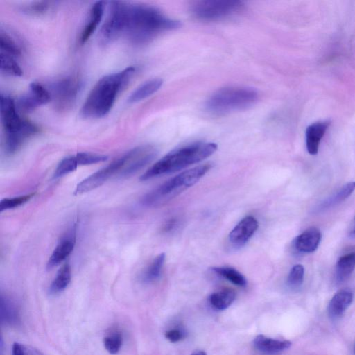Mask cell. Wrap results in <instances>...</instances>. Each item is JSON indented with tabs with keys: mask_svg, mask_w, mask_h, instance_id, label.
<instances>
[{
	"mask_svg": "<svg viewBox=\"0 0 355 355\" xmlns=\"http://www.w3.org/2000/svg\"><path fill=\"white\" fill-rule=\"evenodd\" d=\"M111 5L120 36L134 44L148 43L159 34L181 26L180 21L151 6L123 1H112Z\"/></svg>",
	"mask_w": 355,
	"mask_h": 355,
	"instance_id": "obj_1",
	"label": "cell"
},
{
	"mask_svg": "<svg viewBox=\"0 0 355 355\" xmlns=\"http://www.w3.org/2000/svg\"><path fill=\"white\" fill-rule=\"evenodd\" d=\"M135 73V67L130 66L100 78L86 98L80 109V116L87 119L106 116L114 105L118 94L126 86Z\"/></svg>",
	"mask_w": 355,
	"mask_h": 355,
	"instance_id": "obj_2",
	"label": "cell"
},
{
	"mask_svg": "<svg viewBox=\"0 0 355 355\" xmlns=\"http://www.w3.org/2000/svg\"><path fill=\"white\" fill-rule=\"evenodd\" d=\"M217 148L212 142H196L182 146L159 159L141 175L140 180L146 181L198 163L214 154Z\"/></svg>",
	"mask_w": 355,
	"mask_h": 355,
	"instance_id": "obj_3",
	"label": "cell"
},
{
	"mask_svg": "<svg viewBox=\"0 0 355 355\" xmlns=\"http://www.w3.org/2000/svg\"><path fill=\"white\" fill-rule=\"evenodd\" d=\"M0 103L5 151L13 155L28 139L37 134L40 128L19 114L17 104L10 96L1 94Z\"/></svg>",
	"mask_w": 355,
	"mask_h": 355,
	"instance_id": "obj_4",
	"label": "cell"
},
{
	"mask_svg": "<svg viewBox=\"0 0 355 355\" xmlns=\"http://www.w3.org/2000/svg\"><path fill=\"white\" fill-rule=\"evenodd\" d=\"M257 92L252 87L234 86L218 89L207 101V110L214 114L242 110L254 105Z\"/></svg>",
	"mask_w": 355,
	"mask_h": 355,
	"instance_id": "obj_5",
	"label": "cell"
},
{
	"mask_svg": "<svg viewBox=\"0 0 355 355\" xmlns=\"http://www.w3.org/2000/svg\"><path fill=\"white\" fill-rule=\"evenodd\" d=\"M211 168L209 164L188 169L168 180L144 199L147 205L159 204L173 198L197 183Z\"/></svg>",
	"mask_w": 355,
	"mask_h": 355,
	"instance_id": "obj_6",
	"label": "cell"
},
{
	"mask_svg": "<svg viewBox=\"0 0 355 355\" xmlns=\"http://www.w3.org/2000/svg\"><path fill=\"white\" fill-rule=\"evenodd\" d=\"M157 149L152 145H141L132 148L116 159L118 165L116 176L128 178L147 164L157 156Z\"/></svg>",
	"mask_w": 355,
	"mask_h": 355,
	"instance_id": "obj_7",
	"label": "cell"
},
{
	"mask_svg": "<svg viewBox=\"0 0 355 355\" xmlns=\"http://www.w3.org/2000/svg\"><path fill=\"white\" fill-rule=\"evenodd\" d=\"M243 4L236 0H206L191 6L192 15L203 21H214L231 16L240 10Z\"/></svg>",
	"mask_w": 355,
	"mask_h": 355,
	"instance_id": "obj_8",
	"label": "cell"
},
{
	"mask_svg": "<svg viewBox=\"0 0 355 355\" xmlns=\"http://www.w3.org/2000/svg\"><path fill=\"white\" fill-rule=\"evenodd\" d=\"M81 86V80L75 76L62 77L52 83L48 89L55 109L60 112L69 110L76 101Z\"/></svg>",
	"mask_w": 355,
	"mask_h": 355,
	"instance_id": "obj_9",
	"label": "cell"
},
{
	"mask_svg": "<svg viewBox=\"0 0 355 355\" xmlns=\"http://www.w3.org/2000/svg\"><path fill=\"white\" fill-rule=\"evenodd\" d=\"M51 101V96L49 89L42 84L33 82L30 84L27 92L19 98L17 105L23 111L32 112Z\"/></svg>",
	"mask_w": 355,
	"mask_h": 355,
	"instance_id": "obj_10",
	"label": "cell"
},
{
	"mask_svg": "<svg viewBox=\"0 0 355 355\" xmlns=\"http://www.w3.org/2000/svg\"><path fill=\"white\" fill-rule=\"evenodd\" d=\"M114 160L106 166L91 174L80 182L75 189V194H82L92 191L101 186L107 180L116 176L117 166Z\"/></svg>",
	"mask_w": 355,
	"mask_h": 355,
	"instance_id": "obj_11",
	"label": "cell"
},
{
	"mask_svg": "<svg viewBox=\"0 0 355 355\" xmlns=\"http://www.w3.org/2000/svg\"><path fill=\"white\" fill-rule=\"evenodd\" d=\"M257 219L248 216L241 219L229 234V241L235 248L243 246L258 228Z\"/></svg>",
	"mask_w": 355,
	"mask_h": 355,
	"instance_id": "obj_12",
	"label": "cell"
},
{
	"mask_svg": "<svg viewBox=\"0 0 355 355\" xmlns=\"http://www.w3.org/2000/svg\"><path fill=\"white\" fill-rule=\"evenodd\" d=\"M76 244V229L64 236L58 242L46 263V269L51 270L63 262L72 252Z\"/></svg>",
	"mask_w": 355,
	"mask_h": 355,
	"instance_id": "obj_13",
	"label": "cell"
},
{
	"mask_svg": "<svg viewBox=\"0 0 355 355\" xmlns=\"http://www.w3.org/2000/svg\"><path fill=\"white\" fill-rule=\"evenodd\" d=\"M104 10L105 3L102 1H96L92 6L89 17L80 33L79 42L81 44H85L89 39L98 26L103 19Z\"/></svg>",
	"mask_w": 355,
	"mask_h": 355,
	"instance_id": "obj_14",
	"label": "cell"
},
{
	"mask_svg": "<svg viewBox=\"0 0 355 355\" xmlns=\"http://www.w3.org/2000/svg\"><path fill=\"white\" fill-rule=\"evenodd\" d=\"M321 240V233L318 228L311 227L298 235L294 240L296 250L302 253L314 252Z\"/></svg>",
	"mask_w": 355,
	"mask_h": 355,
	"instance_id": "obj_15",
	"label": "cell"
},
{
	"mask_svg": "<svg viewBox=\"0 0 355 355\" xmlns=\"http://www.w3.org/2000/svg\"><path fill=\"white\" fill-rule=\"evenodd\" d=\"M329 124V121H318L312 123L306 128V144L309 154L318 153L321 139L328 128Z\"/></svg>",
	"mask_w": 355,
	"mask_h": 355,
	"instance_id": "obj_16",
	"label": "cell"
},
{
	"mask_svg": "<svg viewBox=\"0 0 355 355\" xmlns=\"http://www.w3.org/2000/svg\"><path fill=\"white\" fill-rule=\"evenodd\" d=\"M0 319L3 324L15 326L19 322V311L17 304L9 297L1 295Z\"/></svg>",
	"mask_w": 355,
	"mask_h": 355,
	"instance_id": "obj_17",
	"label": "cell"
},
{
	"mask_svg": "<svg viewBox=\"0 0 355 355\" xmlns=\"http://www.w3.org/2000/svg\"><path fill=\"white\" fill-rule=\"evenodd\" d=\"M253 345L257 350L261 352L275 354L289 348L291 343L288 340L273 339L260 334L254 338Z\"/></svg>",
	"mask_w": 355,
	"mask_h": 355,
	"instance_id": "obj_18",
	"label": "cell"
},
{
	"mask_svg": "<svg viewBox=\"0 0 355 355\" xmlns=\"http://www.w3.org/2000/svg\"><path fill=\"white\" fill-rule=\"evenodd\" d=\"M353 300V294L349 289L338 291L329 304V313L333 318H338L343 314Z\"/></svg>",
	"mask_w": 355,
	"mask_h": 355,
	"instance_id": "obj_19",
	"label": "cell"
},
{
	"mask_svg": "<svg viewBox=\"0 0 355 355\" xmlns=\"http://www.w3.org/2000/svg\"><path fill=\"white\" fill-rule=\"evenodd\" d=\"M162 83L160 78H153L144 82L130 94L128 98V103H137L150 96L161 87Z\"/></svg>",
	"mask_w": 355,
	"mask_h": 355,
	"instance_id": "obj_20",
	"label": "cell"
},
{
	"mask_svg": "<svg viewBox=\"0 0 355 355\" xmlns=\"http://www.w3.org/2000/svg\"><path fill=\"white\" fill-rule=\"evenodd\" d=\"M355 191V181L349 182L343 185L331 196L324 200L316 208L317 211H321L334 207L345 200Z\"/></svg>",
	"mask_w": 355,
	"mask_h": 355,
	"instance_id": "obj_21",
	"label": "cell"
},
{
	"mask_svg": "<svg viewBox=\"0 0 355 355\" xmlns=\"http://www.w3.org/2000/svg\"><path fill=\"white\" fill-rule=\"evenodd\" d=\"M355 269V251L341 256L336 265V279L343 282L347 279Z\"/></svg>",
	"mask_w": 355,
	"mask_h": 355,
	"instance_id": "obj_22",
	"label": "cell"
},
{
	"mask_svg": "<svg viewBox=\"0 0 355 355\" xmlns=\"http://www.w3.org/2000/svg\"><path fill=\"white\" fill-rule=\"evenodd\" d=\"M71 279V266L67 263L58 271L56 276L50 285L49 293L55 295L63 291L69 284Z\"/></svg>",
	"mask_w": 355,
	"mask_h": 355,
	"instance_id": "obj_23",
	"label": "cell"
},
{
	"mask_svg": "<svg viewBox=\"0 0 355 355\" xmlns=\"http://www.w3.org/2000/svg\"><path fill=\"white\" fill-rule=\"evenodd\" d=\"M236 294L233 290L223 289L212 293L209 301L216 309L223 311L227 309L234 301Z\"/></svg>",
	"mask_w": 355,
	"mask_h": 355,
	"instance_id": "obj_24",
	"label": "cell"
},
{
	"mask_svg": "<svg viewBox=\"0 0 355 355\" xmlns=\"http://www.w3.org/2000/svg\"><path fill=\"white\" fill-rule=\"evenodd\" d=\"M165 261V254L164 252L158 254L146 268L142 274V281L146 283H150L157 279L162 272Z\"/></svg>",
	"mask_w": 355,
	"mask_h": 355,
	"instance_id": "obj_25",
	"label": "cell"
},
{
	"mask_svg": "<svg viewBox=\"0 0 355 355\" xmlns=\"http://www.w3.org/2000/svg\"><path fill=\"white\" fill-rule=\"evenodd\" d=\"M211 270L236 286H245L247 284L245 277L234 268L227 266L214 267L211 268Z\"/></svg>",
	"mask_w": 355,
	"mask_h": 355,
	"instance_id": "obj_26",
	"label": "cell"
},
{
	"mask_svg": "<svg viewBox=\"0 0 355 355\" xmlns=\"http://www.w3.org/2000/svg\"><path fill=\"white\" fill-rule=\"evenodd\" d=\"M0 66L1 71L7 75L15 77L23 75L22 69L14 58L3 52H1Z\"/></svg>",
	"mask_w": 355,
	"mask_h": 355,
	"instance_id": "obj_27",
	"label": "cell"
},
{
	"mask_svg": "<svg viewBox=\"0 0 355 355\" xmlns=\"http://www.w3.org/2000/svg\"><path fill=\"white\" fill-rule=\"evenodd\" d=\"M0 46L1 52L12 57L19 56L21 49L17 42L6 32L1 31Z\"/></svg>",
	"mask_w": 355,
	"mask_h": 355,
	"instance_id": "obj_28",
	"label": "cell"
},
{
	"mask_svg": "<svg viewBox=\"0 0 355 355\" xmlns=\"http://www.w3.org/2000/svg\"><path fill=\"white\" fill-rule=\"evenodd\" d=\"M79 166L75 155H71L62 159L58 164L53 173V178L63 177L73 171Z\"/></svg>",
	"mask_w": 355,
	"mask_h": 355,
	"instance_id": "obj_29",
	"label": "cell"
},
{
	"mask_svg": "<svg viewBox=\"0 0 355 355\" xmlns=\"http://www.w3.org/2000/svg\"><path fill=\"white\" fill-rule=\"evenodd\" d=\"M103 342L105 349L109 354H116L121 348L123 336L119 331H112L103 338Z\"/></svg>",
	"mask_w": 355,
	"mask_h": 355,
	"instance_id": "obj_30",
	"label": "cell"
},
{
	"mask_svg": "<svg viewBox=\"0 0 355 355\" xmlns=\"http://www.w3.org/2000/svg\"><path fill=\"white\" fill-rule=\"evenodd\" d=\"M34 193L3 198L0 202V211L15 209L27 202Z\"/></svg>",
	"mask_w": 355,
	"mask_h": 355,
	"instance_id": "obj_31",
	"label": "cell"
},
{
	"mask_svg": "<svg viewBox=\"0 0 355 355\" xmlns=\"http://www.w3.org/2000/svg\"><path fill=\"white\" fill-rule=\"evenodd\" d=\"M79 166L90 165L105 162L108 157L105 155L87 152L78 153L75 155Z\"/></svg>",
	"mask_w": 355,
	"mask_h": 355,
	"instance_id": "obj_32",
	"label": "cell"
},
{
	"mask_svg": "<svg viewBox=\"0 0 355 355\" xmlns=\"http://www.w3.org/2000/svg\"><path fill=\"white\" fill-rule=\"evenodd\" d=\"M304 268L302 265H295L290 270L287 277V284L293 288H298L304 280Z\"/></svg>",
	"mask_w": 355,
	"mask_h": 355,
	"instance_id": "obj_33",
	"label": "cell"
},
{
	"mask_svg": "<svg viewBox=\"0 0 355 355\" xmlns=\"http://www.w3.org/2000/svg\"><path fill=\"white\" fill-rule=\"evenodd\" d=\"M50 5L48 1H36L25 6L22 10L27 15H41L46 13Z\"/></svg>",
	"mask_w": 355,
	"mask_h": 355,
	"instance_id": "obj_34",
	"label": "cell"
},
{
	"mask_svg": "<svg viewBox=\"0 0 355 355\" xmlns=\"http://www.w3.org/2000/svg\"><path fill=\"white\" fill-rule=\"evenodd\" d=\"M12 355H44L37 348L24 343L15 342L12 347Z\"/></svg>",
	"mask_w": 355,
	"mask_h": 355,
	"instance_id": "obj_35",
	"label": "cell"
},
{
	"mask_svg": "<svg viewBox=\"0 0 355 355\" xmlns=\"http://www.w3.org/2000/svg\"><path fill=\"white\" fill-rule=\"evenodd\" d=\"M165 337L170 342L176 343L184 337V334L179 329H172L165 332Z\"/></svg>",
	"mask_w": 355,
	"mask_h": 355,
	"instance_id": "obj_36",
	"label": "cell"
},
{
	"mask_svg": "<svg viewBox=\"0 0 355 355\" xmlns=\"http://www.w3.org/2000/svg\"><path fill=\"white\" fill-rule=\"evenodd\" d=\"M191 355H207L204 351L198 350L193 352Z\"/></svg>",
	"mask_w": 355,
	"mask_h": 355,
	"instance_id": "obj_37",
	"label": "cell"
},
{
	"mask_svg": "<svg viewBox=\"0 0 355 355\" xmlns=\"http://www.w3.org/2000/svg\"><path fill=\"white\" fill-rule=\"evenodd\" d=\"M350 236L355 239V225L350 232Z\"/></svg>",
	"mask_w": 355,
	"mask_h": 355,
	"instance_id": "obj_38",
	"label": "cell"
},
{
	"mask_svg": "<svg viewBox=\"0 0 355 355\" xmlns=\"http://www.w3.org/2000/svg\"><path fill=\"white\" fill-rule=\"evenodd\" d=\"M354 352H355V347H354Z\"/></svg>",
	"mask_w": 355,
	"mask_h": 355,
	"instance_id": "obj_39",
	"label": "cell"
}]
</instances>
